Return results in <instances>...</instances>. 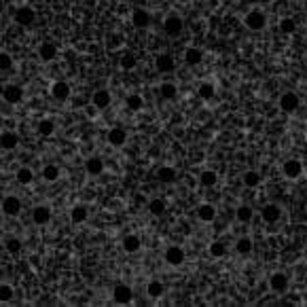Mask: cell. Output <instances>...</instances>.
Here are the masks:
<instances>
[{"label":"cell","instance_id":"obj_1","mask_svg":"<svg viewBox=\"0 0 307 307\" xmlns=\"http://www.w3.org/2000/svg\"><path fill=\"white\" fill-rule=\"evenodd\" d=\"M244 23H246L248 30L261 32V30H265V26H267V15L263 13L261 9H252V11H248V13H246Z\"/></svg>","mask_w":307,"mask_h":307},{"label":"cell","instance_id":"obj_2","mask_svg":"<svg viewBox=\"0 0 307 307\" xmlns=\"http://www.w3.org/2000/svg\"><path fill=\"white\" fill-rule=\"evenodd\" d=\"M280 108L282 112H286V114H292V112H297L299 110V106H301V98L297 96L294 91H284L280 96Z\"/></svg>","mask_w":307,"mask_h":307},{"label":"cell","instance_id":"obj_3","mask_svg":"<svg viewBox=\"0 0 307 307\" xmlns=\"http://www.w3.org/2000/svg\"><path fill=\"white\" fill-rule=\"evenodd\" d=\"M184 30V21L180 15H176V13H170L168 17L163 19V32L168 34V36H180Z\"/></svg>","mask_w":307,"mask_h":307},{"label":"cell","instance_id":"obj_4","mask_svg":"<svg viewBox=\"0 0 307 307\" xmlns=\"http://www.w3.org/2000/svg\"><path fill=\"white\" fill-rule=\"evenodd\" d=\"M13 19H15L17 26L28 28V26H32V23H34V19H36V11H34L32 7H28V5H23V7L15 9Z\"/></svg>","mask_w":307,"mask_h":307},{"label":"cell","instance_id":"obj_5","mask_svg":"<svg viewBox=\"0 0 307 307\" xmlns=\"http://www.w3.org/2000/svg\"><path fill=\"white\" fill-rule=\"evenodd\" d=\"M163 258H165V263H168V265H172V267H180V265L184 263V258H186L184 248H180V246H170L168 250H165Z\"/></svg>","mask_w":307,"mask_h":307},{"label":"cell","instance_id":"obj_6","mask_svg":"<svg viewBox=\"0 0 307 307\" xmlns=\"http://www.w3.org/2000/svg\"><path fill=\"white\" fill-rule=\"evenodd\" d=\"M91 104L96 106L98 110H106L112 104V93L108 89H96L91 96Z\"/></svg>","mask_w":307,"mask_h":307},{"label":"cell","instance_id":"obj_7","mask_svg":"<svg viewBox=\"0 0 307 307\" xmlns=\"http://www.w3.org/2000/svg\"><path fill=\"white\" fill-rule=\"evenodd\" d=\"M150 21H152V17H150V13H148L146 9H134V11H132V23H134V28L146 30V28L150 26Z\"/></svg>","mask_w":307,"mask_h":307},{"label":"cell","instance_id":"obj_8","mask_svg":"<svg viewBox=\"0 0 307 307\" xmlns=\"http://www.w3.org/2000/svg\"><path fill=\"white\" fill-rule=\"evenodd\" d=\"M132 299H134V292H132V288H129L127 284H117L112 288V301L114 303L127 305V303H132Z\"/></svg>","mask_w":307,"mask_h":307},{"label":"cell","instance_id":"obj_9","mask_svg":"<svg viewBox=\"0 0 307 307\" xmlns=\"http://www.w3.org/2000/svg\"><path fill=\"white\" fill-rule=\"evenodd\" d=\"M282 172H284L286 178L294 180L303 174V163L299 159H288V161H284V165H282Z\"/></svg>","mask_w":307,"mask_h":307},{"label":"cell","instance_id":"obj_10","mask_svg":"<svg viewBox=\"0 0 307 307\" xmlns=\"http://www.w3.org/2000/svg\"><path fill=\"white\" fill-rule=\"evenodd\" d=\"M108 144L110 146H114V148H121V146H125V142H127V132L123 127H112V129H108Z\"/></svg>","mask_w":307,"mask_h":307},{"label":"cell","instance_id":"obj_11","mask_svg":"<svg viewBox=\"0 0 307 307\" xmlns=\"http://www.w3.org/2000/svg\"><path fill=\"white\" fill-rule=\"evenodd\" d=\"M3 212L7 216H17L19 212H21V202H19V197L15 195H7L3 199Z\"/></svg>","mask_w":307,"mask_h":307},{"label":"cell","instance_id":"obj_12","mask_svg":"<svg viewBox=\"0 0 307 307\" xmlns=\"http://www.w3.org/2000/svg\"><path fill=\"white\" fill-rule=\"evenodd\" d=\"M269 288L282 294V292H286L288 290V276L286 274H274L269 278Z\"/></svg>","mask_w":307,"mask_h":307},{"label":"cell","instance_id":"obj_13","mask_svg":"<svg viewBox=\"0 0 307 307\" xmlns=\"http://www.w3.org/2000/svg\"><path fill=\"white\" fill-rule=\"evenodd\" d=\"M3 98H5V102H9V104H19V102L23 100V89H21V85H7L5 91H3Z\"/></svg>","mask_w":307,"mask_h":307},{"label":"cell","instance_id":"obj_14","mask_svg":"<svg viewBox=\"0 0 307 307\" xmlns=\"http://www.w3.org/2000/svg\"><path fill=\"white\" fill-rule=\"evenodd\" d=\"M280 216H282V208L278 206V204H267L263 210H261V218L265 220V222H278L280 220Z\"/></svg>","mask_w":307,"mask_h":307},{"label":"cell","instance_id":"obj_15","mask_svg":"<svg viewBox=\"0 0 307 307\" xmlns=\"http://www.w3.org/2000/svg\"><path fill=\"white\" fill-rule=\"evenodd\" d=\"M51 96L55 100H60V102L68 100L70 98V85H68L66 81H55L53 85H51Z\"/></svg>","mask_w":307,"mask_h":307},{"label":"cell","instance_id":"obj_16","mask_svg":"<svg viewBox=\"0 0 307 307\" xmlns=\"http://www.w3.org/2000/svg\"><path fill=\"white\" fill-rule=\"evenodd\" d=\"M32 220L36 225H47L51 220V208L49 206H36L32 210Z\"/></svg>","mask_w":307,"mask_h":307},{"label":"cell","instance_id":"obj_17","mask_svg":"<svg viewBox=\"0 0 307 307\" xmlns=\"http://www.w3.org/2000/svg\"><path fill=\"white\" fill-rule=\"evenodd\" d=\"M184 62L188 66H199L204 62V51L197 49V47H188V49L184 51Z\"/></svg>","mask_w":307,"mask_h":307},{"label":"cell","instance_id":"obj_18","mask_svg":"<svg viewBox=\"0 0 307 307\" xmlns=\"http://www.w3.org/2000/svg\"><path fill=\"white\" fill-rule=\"evenodd\" d=\"M39 57L43 62H53L55 57H57V47L53 43H43L39 47Z\"/></svg>","mask_w":307,"mask_h":307},{"label":"cell","instance_id":"obj_19","mask_svg":"<svg viewBox=\"0 0 307 307\" xmlns=\"http://www.w3.org/2000/svg\"><path fill=\"white\" fill-rule=\"evenodd\" d=\"M155 66H157L159 72L168 74V72H172V70H174V57L170 53H161V55H157Z\"/></svg>","mask_w":307,"mask_h":307},{"label":"cell","instance_id":"obj_20","mask_svg":"<svg viewBox=\"0 0 307 307\" xmlns=\"http://www.w3.org/2000/svg\"><path fill=\"white\" fill-rule=\"evenodd\" d=\"M197 218L202 220V222H212L216 218V208L212 206V204H202L197 208Z\"/></svg>","mask_w":307,"mask_h":307},{"label":"cell","instance_id":"obj_21","mask_svg":"<svg viewBox=\"0 0 307 307\" xmlns=\"http://www.w3.org/2000/svg\"><path fill=\"white\" fill-rule=\"evenodd\" d=\"M140 246H142V240H140L136 233H129V235H125V238H123V250L129 252V254L138 252Z\"/></svg>","mask_w":307,"mask_h":307},{"label":"cell","instance_id":"obj_22","mask_svg":"<svg viewBox=\"0 0 307 307\" xmlns=\"http://www.w3.org/2000/svg\"><path fill=\"white\" fill-rule=\"evenodd\" d=\"M87 216H89L87 208H85V206H81V204H76L72 210H70V220H72L74 225H83V222L87 220Z\"/></svg>","mask_w":307,"mask_h":307},{"label":"cell","instance_id":"obj_23","mask_svg":"<svg viewBox=\"0 0 307 307\" xmlns=\"http://www.w3.org/2000/svg\"><path fill=\"white\" fill-rule=\"evenodd\" d=\"M163 292H165V286H163V282H159V280H150L146 284V294L150 299H161Z\"/></svg>","mask_w":307,"mask_h":307},{"label":"cell","instance_id":"obj_24","mask_svg":"<svg viewBox=\"0 0 307 307\" xmlns=\"http://www.w3.org/2000/svg\"><path fill=\"white\" fill-rule=\"evenodd\" d=\"M85 170L89 176H100L104 172V161L100 157H89L85 163Z\"/></svg>","mask_w":307,"mask_h":307},{"label":"cell","instance_id":"obj_25","mask_svg":"<svg viewBox=\"0 0 307 307\" xmlns=\"http://www.w3.org/2000/svg\"><path fill=\"white\" fill-rule=\"evenodd\" d=\"M17 144H19V136L15 132H5L3 136H0V146H3V148L13 150Z\"/></svg>","mask_w":307,"mask_h":307},{"label":"cell","instance_id":"obj_26","mask_svg":"<svg viewBox=\"0 0 307 307\" xmlns=\"http://www.w3.org/2000/svg\"><path fill=\"white\" fill-rule=\"evenodd\" d=\"M216 182H218V174H216L214 170H204V172H202V176H199V184L206 186V188L214 186Z\"/></svg>","mask_w":307,"mask_h":307},{"label":"cell","instance_id":"obj_27","mask_svg":"<svg viewBox=\"0 0 307 307\" xmlns=\"http://www.w3.org/2000/svg\"><path fill=\"white\" fill-rule=\"evenodd\" d=\"M278 28H280V32L282 34H294L297 32V21H294V17H282L280 19V23H278Z\"/></svg>","mask_w":307,"mask_h":307},{"label":"cell","instance_id":"obj_28","mask_svg":"<svg viewBox=\"0 0 307 307\" xmlns=\"http://www.w3.org/2000/svg\"><path fill=\"white\" fill-rule=\"evenodd\" d=\"M197 93H199V98H202V100H212V98H214V93H216V87H214V83H210V81H204L202 85H199Z\"/></svg>","mask_w":307,"mask_h":307},{"label":"cell","instance_id":"obj_29","mask_svg":"<svg viewBox=\"0 0 307 307\" xmlns=\"http://www.w3.org/2000/svg\"><path fill=\"white\" fill-rule=\"evenodd\" d=\"M43 178H45L47 182H55L57 178H60V168H57V165H53V163H47L45 168H43Z\"/></svg>","mask_w":307,"mask_h":307},{"label":"cell","instance_id":"obj_30","mask_svg":"<svg viewBox=\"0 0 307 307\" xmlns=\"http://www.w3.org/2000/svg\"><path fill=\"white\" fill-rule=\"evenodd\" d=\"M159 93H161V98H163V100H174V98H176V93H178V89H176L174 83L165 81V83H161Z\"/></svg>","mask_w":307,"mask_h":307},{"label":"cell","instance_id":"obj_31","mask_svg":"<svg viewBox=\"0 0 307 307\" xmlns=\"http://www.w3.org/2000/svg\"><path fill=\"white\" fill-rule=\"evenodd\" d=\"M125 106L132 112H138V110H142V106H144V100L138 96V93H132V96H127L125 98Z\"/></svg>","mask_w":307,"mask_h":307},{"label":"cell","instance_id":"obj_32","mask_svg":"<svg viewBox=\"0 0 307 307\" xmlns=\"http://www.w3.org/2000/svg\"><path fill=\"white\" fill-rule=\"evenodd\" d=\"M258 184H261V174L254 172V170H248V172L244 174V186H248V188H256Z\"/></svg>","mask_w":307,"mask_h":307},{"label":"cell","instance_id":"obj_33","mask_svg":"<svg viewBox=\"0 0 307 307\" xmlns=\"http://www.w3.org/2000/svg\"><path fill=\"white\" fill-rule=\"evenodd\" d=\"M157 178H159L161 182H172V180L176 178V170L170 168V165H161V168L157 170Z\"/></svg>","mask_w":307,"mask_h":307},{"label":"cell","instance_id":"obj_34","mask_svg":"<svg viewBox=\"0 0 307 307\" xmlns=\"http://www.w3.org/2000/svg\"><path fill=\"white\" fill-rule=\"evenodd\" d=\"M235 252L246 256V254H250L252 252V240L250 238H240L238 244H235Z\"/></svg>","mask_w":307,"mask_h":307},{"label":"cell","instance_id":"obj_35","mask_svg":"<svg viewBox=\"0 0 307 307\" xmlns=\"http://www.w3.org/2000/svg\"><path fill=\"white\" fill-rule=\"evenodd\" d=\"M138 66V57L132 53V51H125L123 55H121V68L123 70H134Z\"/></svg>","mask_w":307,"mask_h":307},{"label":"cell","instance_id":"obj_36","mask_svg":"<svg viewBox=\"0 0 307 307\" xmlns=\"http://www.w3.org/2000/svg\"><path fill=\"white\" fill-rule=\"evenodd\" d=\"M53 132H55L53 119H41L39 121V134L41 136H53Z\"/></svg>","mask_w":307,"mask_h":307},{"label":"cell","instance_id":"obj_37","mask_svg":"<svg viewBox=\"0 0 307 307\" xmlns=\"http://www.w3.org/2000/svg\"><path fill=\"white\" fill-rule=\"evenodd\" d=\"M235 216H238V220H240V222H250V220H252V216H254V212H252V208H250V206H240V208H238V212H235Z\"/></svg>","mask_w":307,"mask_h":307},{"label":"cell","instance_id":"obj_38","mask_svg":"<svg viewBox=\"0 0 307 307\" xmlns=\"http://www.w3.org/2000/svg\"><path fill=\"white\" fill-rule=\"evenodd\" d=\"M13 70V57L7 51H0V72H11Z\"/></svg>","mask_w":307,"mask_h":307},{"label":"cell","instance_id":"obj_39","mask_svg":"<svg viewBox=\"0 0 307 307\" xmlns=\"http://www.w3.org/2000/svg\"><path fill=\"white\" fill-rule=\"evenodd\" d=\"M148 212H150V214H155V216H161L165 212V202H163V199H150V202H148Z\"/></svg>","mask_w":307,"mask_h":307},{"label":"cell","instance_id":"obj_40","mask_svg":"<svg viewBox=\"0 0 307 307\" xmlns=\"http://www.w3.org/2000/svg\"><path fill=\"white\" fill-rule=\"evenodd\" d=\"M32 180H34V174H32L30 168H19L17 170V182L19 184H30Z\"/></svg>","mask_w":307,"mask_h":307},{"label":"cell","instance_id":"obj_41","mask_svg":"<svg viewBox=\"0 0 307 307\" xmlns=\"http://www.w3.org/2000/svg\"><path fill=\"white\" fill-rule=\"evenodd\" d=\"M210 254L214 256V258H220V256H225L227 254V248L222 242H212L210 244Z\"/></svg>","mask_w":307,"mask_h":307},{"label":"cell","instance_id":"obj_42","mask_svg":"<svg viewBox=\"0 0 307 307\" xmlns=\"http://www.w3.org/2000/svg\"><path fill=\"white\" fill-rule=\"evenodd\" d=\"M5 248L11 252V254H19V250H21V242H19V238H7V242H5Z\"/></svg>","mask_w":307,"mask_h":307},{"label":"cell","instance_id":"obj_43","mask_svg":"<svg viewBox=\"0 0 307 307\" xmlns=\"http://www.w3.org/2000/svg\"><path fill=\"white\" fill-rule=\"evenodd\" d=\"M13 286H9V284H0V301L3 303H7V301H11L13 299Z\"/></svg>","mask_w":307,"mask_h":307},{"label":"cell","instance_id":"obj_44","mask_svg":"<svg viewBox=\"0 0 307 307\" xmlns=\"http://www.w3.org/2000/svg\"><path fill=\"white\" fill-rule=\"evenodd\" d=\"M108 45H110V47H121V45H123V36H121V34H110Z\"/></svg>","mask_w":307,"mask_h":307},{"label":"cell","instance_id":"obj_45","mask_svg":"<svg viewBox=\"0 0 307 307\" xmlns=\"http://www.w3.org/2000/svg\"><path fill=\"white\" fill-rule=\"evenodd\" d=\"M305 286H307V278H305Z\"/></svg>","mask_w":307,"mask_h":307}]
</instances>
